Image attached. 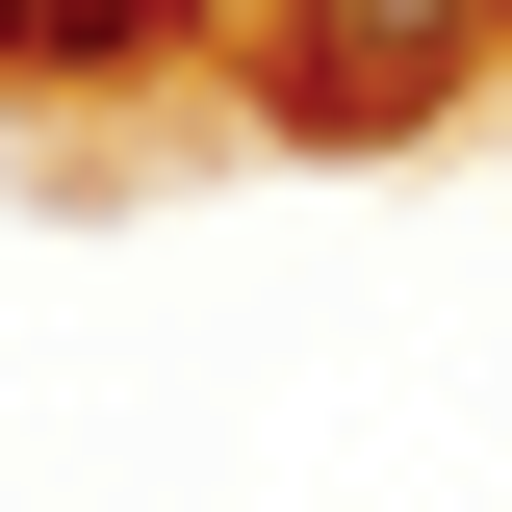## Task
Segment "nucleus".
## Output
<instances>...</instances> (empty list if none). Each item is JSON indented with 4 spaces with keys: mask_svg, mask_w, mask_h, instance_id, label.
Returning <instances> with one entry per match:
<instances>
[{
    "mask_svg": "<svg viewBox=\"0 0 512 512\" xmlns=\"http://www.w3.org/2000/svg\"><path fill=\"white\" fill-rule=\"evenodd\" d=\"M205 0H0V77H154Z\"/></svg>",
    "mask_w": 512,
    "mask_h": 512,
    "instance_id": "nucleus-2",
    "label": "nucleus"
},
{
    "mask_svg": "<svg viewBox=\"0 0 512 512\" xmlns=\"http://www.w3.org/2000/svg\"><path fill=\"white\" fill-rule=\"evenodd\" d=\"M512 0H282V128H333V154H384V128H436L461 52H487Z\"/></svg>",
    "mask_w": 512,
    "mask_h": 512,
    "instance_id": "nucleus-1",
    "label": "nucleus"
}]
</instances>
